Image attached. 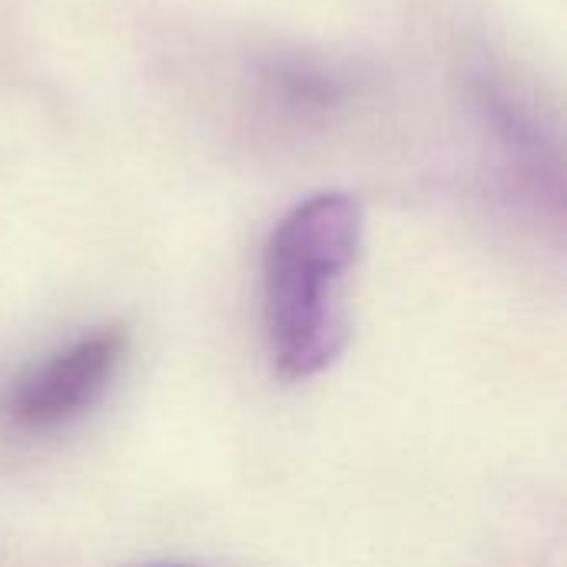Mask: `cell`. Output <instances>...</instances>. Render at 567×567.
I'll list each match as a JSON object with an SVG mask.
<instances>
[{"instance_id":"6da1fadb","label":"cell","mask_w":567,"mask_h":567,"mask_svg":"<svg viewBox=\"0 0 567 567\" xmlns=\"http://www.w3.org/2000/svg\"><path fill=\"white\" fill-rule=\"evenodd\" d=\"M359 249L362 206L349 193H316L272 229L262 256V309L282 379H312L346 349V289Z\"/></svg>"},{"instance_id":"7a4b0ae2","label":"cell","mask_w":567,"mask_h":567,"mask_svg":"<svg viewBox=\"0 0 567 567\" xmlns=\"http://www.w3.org/2000/svg\"><path fill=\"white\" fill-rule=\"evenodd\" d=\"M126 359V332L110 326L73 339L27 375L7 395V415L27 432L56 429L86 412L113 382Z\"/></svg>"}]
</instances>
